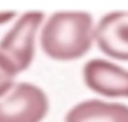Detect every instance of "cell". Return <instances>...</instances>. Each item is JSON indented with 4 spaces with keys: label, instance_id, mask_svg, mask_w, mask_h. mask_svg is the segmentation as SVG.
Listing matches in <instances>:
<instances>
[{
    "label": "cell",
    "instance_id": "obj_7",
    "mask_svg": "<svg viewBox=\"0 0 128 122\" xmlns=\"http://www.w3.org/2000/svg\"><path fill=\"white\" fill-rule=\"evenodd\" d=\"M17 72L2 54H0V98L11 90Z\"/></svg>",
    "mask_w": 128,
    "mask_h": 122
},
{
    "label": "cell",
    "instance_id": "obj_8",
    "mask_svg": "<svg viewBox=\"0 0 128 122\" xmlns=\"http://www.w3.org/2000/svg\"><path fill=\"white\" fill-rule=\"evenodd\" d=\"M15 12H2L0 13V24H4L6 21H9L12 17H15Z\"/></svg>",
    "mask_w": 128,
    "mask_h": 122
},
{
    "label": "cell",
    "instance_id": "obj_1",
    "mask_svg": "<svg viewBox=\"0 0 128 122\" xmlns=\"http://www.w3.org/2000/svg\"><path fill=\"white\" fill-rule=\"evenodd\" d=\"M93 34V18L90 13L55 12L43 27L40 46L53 60H76L90 51Z\"/></svg>",
    "mask_w": 128,
    "mask_h": 122
},
{
    "label": "cell",
    "instance_id": "obj_5",
    "mask_svg": "<svg viewBox=\"0 0 128 122\" xmlns=\"http://www.w3.org/2000/svg\"><path fill=\"white\" fill-rule=\"evenodd\" d=\"M100 51L109 57L128 61V11L104 16L94 31Z\"/></svg>",
    "mask_w": 128,
    "mask_h": 122
},
{
    "label": "cell",
    "instance_id": "obj_4",
    "mask_svg": "<svg viewBox=\"0 0 128 122\" xmlns=\"http://www.w3.org/2000/svg\"><path fill=\"white\" fill-rule=\"evenodd\" d=\"M83 78L96 93L108 98H128V71L109 61L90 60L83 66Z\"/></svg>",
    "mask_w": 128,
    "mask_h": 122
},
{
    "label": "cell",
    "instance_id": "obj_3",
    "mask_svg": "<svg viewBox=\"0 0 128 122\" xmlns=\"http://www.w3.org/2000/svg\"><path fill=\"white\" fill-rule=\"evenodd\" d=\"M43 18V12L24 13L0 40V54L8 60L17 73L28 68L33 61L35 36Z\"/></svg>",
    "mask_w": 128,
    "mask_h": 122
},
{
    "label": "cell",
    "instance_id": "obj_6",
    "mask_svg": "<svg viewBox=\"0 0 128 122\" xmlns=\"http://www.w3.org/2000/svg\"><path fill=\"white\" fill-rule=\"evenodd\" d=\"M64 122H128V107L101 100L83 101L66 113Z\"/></svg>",
    "mask_w": 128,
    "mask_h": 122
},
{
    "label": "cell",
    "instance_id": "obj_2",
    "mask_svg": "<svg viewBox=\"0 0 128 122\" xmlns=\"http://www.w3.org/2000/svg\"><path fill=\"white\" fill-rule=\"evenodd\" d=\"M48 99L40 87L22 82L0 98V122H40L48 112Z\"/></svg>",
    "mask_w": 128,
    "mask_h": 122
}]
</instances>
